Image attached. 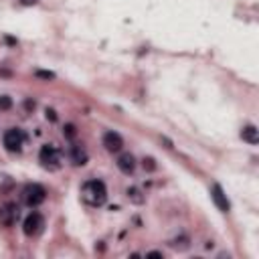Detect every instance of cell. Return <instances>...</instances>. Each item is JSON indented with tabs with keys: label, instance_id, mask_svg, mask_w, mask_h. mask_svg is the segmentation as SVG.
<instances>
[{
	"label": "cell",
	"instance_id": "6da1fadb",
	"mask_svg": "<svg viewBox=\"0 0 259 259\" xmlns=\"http://www.w3.org/2000/svg\"><path fill=\"white\" fill-rule=\"evenodd\" d=\"M81 197L83 201L91 205V207H101L105 201H107V188L101 180L93 178V180H87L81 188Z\"/></svg>",
	"mask_w": 259,
	"mask_h": 259
},
{
	"label": "cell",
	"instance_id": "7a4b0ae2",
	"mask_svg": "<svg viewBox=\"0 0 259 259\" xmlns=\"http://www.w3.org/2000/svg\"><path fill=\"white\" fill-rule=\"evenodd\" d=\"M2 144H4V148L8 150V152H12V154L20 152V150H23V144H25V134H23V130H18V128L6 130L4 136H2Z\"/></svg>",
	"mask_w": 259,
	"mask_h": 259
},
{
	"label": "cell",
	"instance_id": "3957f363",
	"mask_svg": "<svg viewBox=\"0 0 259 259\" xmlns=\"http://www.w3.org/2000/svg\"><path fill=\"white\" fill-rule=\"evenodd\" d=\"M39 160L41 164L49 168V170H57L61 166V154H59V150L55 146H43L41 148V152H39Z\"/></svg>",
	"mask_w": 259,
	"mask_h": 259
},
{
	"label": "cell",
	"instance_id": "277c9868",
	"mask_svg": "<svg viewBox=\"0 0 259 259\" xmlns=\"http://www.w3.org/2000/svg\"><path fill=\"white\" fill-rule=\"evenodd\" d=\"M23 199L29 207H39L41 203H45L47 199V190L43 188L41 184H29L25 190H23Z\"/></svg>",
	"mask_w": 259,
	"mask_h": 259
},
{
	"label": "cell",
	"instance_id": "5b68a950",
	"mask_svg": "<svg viewBox=\"0 0 259 259\" xmlns=\"http://www.w3.org/2000/svg\"><path fill=\"white\" fill-rule=\"evenodd\" d=\"M43 227H45V219H43V215L37 213V211L31 213L29 217L25 219V223H23V231H25L27 237H37L43 231Z\"/></svg>",
	"mask_w": 259,
	"mask_h": 259
},
{
	"label": "cell",
	"instance_id": "8992f818",
	"mask_svg": "<svg viewBox=\"0 0 259 259\" xmlns=\"http://www.w3.org/2000/svg\"><path fill=\"white\" fill-rule=\"evenodd\" d=\"M18 219V207L14 203H4L0 207V225L4 227H12Z\"/></svg>",
	"mask_w": 259,
	"mask_h": 259
},
{
	"label": "cell",
	"instance_id": "52a82bcc",
	"mask_svg": "<svg viewBox=\"0 0 259 259\" xmlns=\"http://www.w3.org/2000/svg\"><path fill=\"white\" fill-rule=\"evenodd\" d=\"M211 197H213V203L217 205L219 211H223V213H229V211H231V203H229V199H227V194H225V190H223L221 184H213Z\"/></svg>",
	"mask_w": 259,
	"mask_h": 259
},
{
	"label": "cell",
	"instance_id": "ba28073f",
	"mask_svg": "<svg viewBox=\"0 0 259 259\" xmlns=\"http://www.w3.org/2000/svg\"><path fill=\"white\" fill-rule=\"evenodd\" d=\"M101 142H103L107 152H120V150L124 148V138L118 132H114V130H112V132H105Z\"/></svg>",
	"mask_w": 259,
	"mask_h": 259
},
{
	"label": "cell",
	"instance_id": "9c48e42d",
	"mask_svg": "<svg viewBox=\"0 0 259 259\" xmlns=\"http://www.w3.org/2000/svg\"><path fill=\"white\" fill-rule=\"evenodd\" d=\"M118 168L124 172V174H132L136 170V158L132 154H122L118 158Z\"/></svg>",
	"mask_w": 259,
	"mask_h": 259
},
{
	"label": "cell",
	"instance_id": "30bf717a",
	"mask_svg": "<svg viewBox=\"0 0 259 259\" xmlns=\"http://www.w3.org/2000/svg\"><path fill=\"white\" fill-rule=\"evenodd\" d=\"M71 160L75 166H83L87 162V152H85V148L79 146V144H73L71 146Z\"/></svg>",
	"mask_w": 259,
	"mask_h": 259
},
{
	"label": "cell",
	"instance_id": "8fae6325",
	"mask_svg": "<svg viewBox=\"0 0 259 259\" xmlns=\"http://www.w3.org/2000/svg\"><path fill=\"white\" fill-rule=\"evenodd\" d=\"M241 138H243V142H247V144H257V142H259V130H257L255 126H245V128L241 130Z\"/></svg>",
	"mask_w": 259,
	"mask_h": 259
},
{
	"label": "cell",
	"instance_id": "7c38bea8",
	"mask_svg": "<svg viewBox=\"0 0 259 259\" xmlns=\"http://www.w3.org/2000/svg\"><path fill=\"white\" fill-rule=\"evenodd\" d=\"M128 197L132 199L136 205H142L144 203V197H142V190L140 188H136V186H132V188H128Z\"/></svg>",
	"mask_w": 259,
	"mask_h": 259
},
{
	"label": "cell",
	"instance_id": "4fadbf2b",
	"mask_svg": "<svg viewBox=\"0 0 259 259\" xmlns=\"http://www.w3.org/2000/svg\"><path fill=\"white\" fill-rule=\"evenodd\" d=\"M12 107V99L8 95H0V112H8Z\"/></svg>",
	"mask_w": 259,
	"mask_h": 259
},
{
	"label": "cell",
	"instance_id": "5bb4252c",
	"mask_svg": "<svg viewBox=\"0 0 259 259\" xmlns=\"http://www.w3.org/2000/svg\"><path fill=\"white\" fill-rule=\"evenodd\" d=\"M63 134L67 136V138H75V134H77V132H75V126H73V124H67V126H65V130H63Z\"/></svg>",
	"mask_w": 259,
	"mask_h": 259
},
{
	"label": "cell",
	"instance_id": "9a60e30c",
	"mask_svg": "<svg viewBox=\"0 0 259 259\" xmlns=\"http://www.w3.org/2000/svg\"><path fill=\"white\" fill-rule=\"evenodd\" d=\"M144 168H148V170H154V168H156L154 158H144Z\"/></svg>",
	"mask_w": 259,
	"mask_h": 259
},
{
	"label": "cell",
	"instance_id": "2e32d148",
	"mask_svg": "<svg viewBox=\"0 0 259 259\" xmlns=\"http://www.w3.org/2000/svg\"><path fill=\"white\" fill-rule=\"evenodd\" d=\"M37 77H43V79H53L55 75H53V73H47V71H37Z\"/></svg>",
	"mask_w": 259,
	"mask_h": 259
},
{
	"label": "cell",
	"instance_id": "e0dca14e",
	"mask_svg": "<svg viewBox=\"0 0 259 259\" xmlns=\"http://www.w3.org/2000/svg\"><path fill=\"white\" fill-rule=\"evenodd\" d=\"M20 2H23V4H27V6H33V4L37 2V0H20Z\"/></svg>",
	"mask_w": 259,
	"mask_h": 259
},
{
	"label": "cell",
	"instance_id": "ac0fdd59",
	"mask_svg": "<svg viewBox=\"0 0 259 259\" xmlns=\"http://www.w3.org/2000/svg\"><path fill=\"white\" fill-rule=\"evenodd\" d=\"M47 118H51V120H55L57 116H55V112H53V110H47Z\"/></svg>",
	"mask_w": 259,
	"mask_h": 259
},
{
	"label": "cell",
	"instance_id": "d6986e66",
	"mask_svg": "<svg viewBox=\"0 0 259 259\" xmlns=\"http://www.w3.org/2000/svg\"><path fill=\"white\" fill-rule=\"evenodd\" d=\"M150 257H162V253L160 251H152V253H148Z\"/></svg>",
	"mask_w": 259,
	"mask_h": 259
}]
</instances>
